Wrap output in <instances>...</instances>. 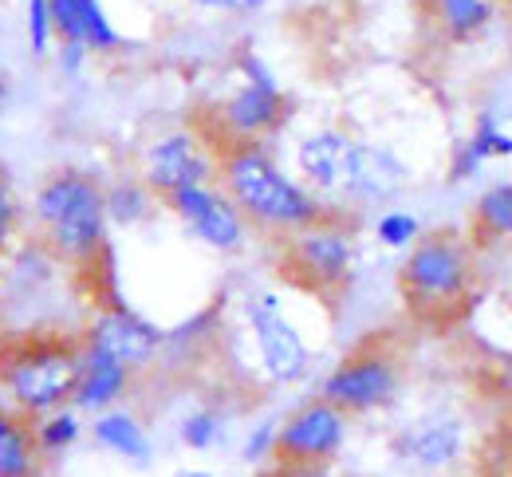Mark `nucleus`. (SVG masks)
Segmentation results:
<instances>
[{
	"mask_svg": "<svg viewBox=\"0 0 512 477\" xmlns=\"http://www.w3.org/2000/svg\"><path fill=\"white\" fill-rule=\"evenodd\" d=\"M32 430H36V446L44 458H60L67 450H75L83 442V410L75 407H60L52 414H40L32 418Z\"/></svg>",
	"mask_w": 512,
	"mask_h": 477,
	"instance_id": "obj_23",
	"label": "nucleus"
},
{
	"mask_svg": "<svg viewBox=\"0 0 512 477\" xmlns=\"http://www.w3.org/2000/svg\"><path fill=\"white\" fill-rule=\"evenodd\" d=\"M489 383H493V395L512 407V347L489 363Z\"/></svg>",
	"mask_w": 512,
	"mask_h": 477,
	"instance_id": "obj_31",
	"label": "nucleus"
},
{
	"mask_svg": "<svg viewBox=\"0 0 512 477\" xmlns=\"http://www.w3.org/2000/svg\"><path fill=\"white\" fill-rule=\"evenodd\" d=\"M24 44H28L32 60H48L56 52L52 0H24Z\"/></svg>",
	"mask_w": 512,
	"mask_h": 477,
	"instance_id": "obj_25",
	"label": "nucleus"
},
{
	"mask_svg": "<svg viewBox=\"0 0 512 477\" xmlns=\"http://www.w3.org/2000/svg\"><path fill=\"white\" fill-rule=\"evenodd\" d=\"M56 44L83 48L87 56H115L127 48V36L103 8V0H52Z\"/></svg>",
	"mask_w": 512,
	"mask_h": 477,
	"instance_id": "obj_15",
	"label": "nucleus"
},
{
	"mask_svg": "<svg viewBox=\"0 0 512 477\" xmlns=\"http://www.w3.org/2000/svg\"><path fill=\"white\" fill-rule=\"evenodd\" d=\"M229 426H233V418H229V410L217 407V403H197L193 410L182 414V422H178V442L193 450V454H213V450H221L225 442H229Z\"/></svg>",
	"mask_w": 512,
	"mask_h": 477,
	"instance_id": "obj_22",
	"label": "nucleus"
},
{
	"mask_svg": "<svg viewBox=\"0 0 512 477\" xmlns=\"http://www.w3.org/2000/svg\"><path fill=\"white\" fill-rule=\"evenodd\" d=\"M134 387V371L127 363H119L115 355L79 343V375H75V395L71 407L83 414H99V410L123 407V399Z\"/></svg>",
	"mask_w": 512,
	"mask_h": 477,
	"instance_id": "obj_16",
	"label": "nucleus"
},
{
	"mask_svg": "<svg viewBox=\"0 0 512 477\" xmlns=\"http://www.w3.org/2000/svg\"><path fill=\"white\" fill-rule=\"evenodd\" d=\"M241 332L249 340V355L268 387H296L312 375L316 347L304 336V328L288 316L284 296L276 288H253L237 308Z\"/></svg>",
	"mask_w": 512,
	"mask_h": 477,
	"instance_id": "obj_7",
	"label": "nucleus"
},
{
	"mask_svg": "<svg viewBox=\"0 0 512 477\" xmlns=\"http://www.w3.org/2000/svg\"><path fill=\"white\" fill-rule=\"evenodd\" d=\"M481 158L461 142L457 150H453V158H449V186H461V182H469V178H477L481 174Z\"/></svg>",
	"mask_w": 512,
	"mask_h": 477,
	"instance_id": "obj_30",
	"label": "nucleus"
},
{
	"mask_svg": "<svg viewBox=\"0 0 512 477\" xmlns=\"http://www.w3.org/2000/svg\"><path fill=\"white\" fill-rule=\"evenodd\" d=\"M438 32L446 36L449 44H473L489 32L497 4L493 0H430Z\"/></svg>",
	"mask_w": 512,
	"mask_h": 477,
	"instance_id": "obj_19",
	"label": "nucleus"
},
{
	"mask_svg": "<svg viewBox=\"0 0 512 477\" xmlns=\"http://www.w3.org/2000/svg\"><path fill=\"white\" fill-rule=\"evenodd\" d=\"M296 178L327 205L371 209L398 198L410 182L406 158L375 138H363L347 127L323 123L296 142Z\"/></svg>",
	"mask_w": 512,
	"mask_h": 477,
	"instance_id": "obj_1",
	"label": "nucleus"
},
{
	"mask_svg": "<svg viewBox=\"0 0 512 477\" xmlns=\"http://www.w3.org/2000/svg\"><path fill=\"white\" fill-rule=\"evenodd\" d=\"M217 182L237 202L245 221L264 237H292L331 213L272 150L268 142H229L217 150Z\"/></svg>",
	"mask_w": 512,
	"mask_h": 477,
	"instance_id": "obj_2",
	"label": "nucleus"
},
{
	"mask_svg": "<svg viewBox=\"0 0 512 477\" xmlns=\"http://www.w3.org/2000/svg\"><path fill=\"white\" fill-rule=\"evenodd\" d=\"M138 174L166 202L170 194H178L186 186L217 182V146L205 131L174 127L142 150V170Z\"/></svg>",
	"mask_w": 512,
	"mask_h": 477,
	"instance_id": "obj_12",
	"label": "nucleus"
},
{
	"mask_svg": "<svg viewBox=\"0 0 512 477\" xmlns=\"http://www.w3.org/2000/svg\"><path fill=\"white\" fill-rule=\"evenodd\" d=\"M505 458H509V477H512V418L509 426H505Z\"/></svg>",
	"mask_w": 512,
	"mask_h": 477,
	"instance_id": "obj_35",
	"label": "nucleus"
},
{
	"mask_svg": "<svg viewBox=\"0 0 512 477\" xmlns=\"http://www.w3.org/2000/svg\"><path fill=\"white\" fill-rule=\"evenodd\" d=\"M402 379H406V371H402V359L394 347L359 343L323 375L316 395H323L339 410H347L351 418H367V414H379L398 399Z\"/></svg>",
	"mask_w": 512,
	"mask_h": 477,
	"instance_id": "obj_9",
	"label": "nucleus"
},
{
	"mask_svg": "<svg viewBox=\"0 0 512 477\" xmlns=\"http://www.w3.org/2000/svg\"><path fill=\"white\" fill-rule=\"evenodd\" d=\"M79 375V336L67 332H28L8 336L0 347V391L8 407L24 418H40L71 407Z\"/></svg>",
	"mask_w": 512,
	"mask_h": 477,
	"instance_id": "obj_5",
	"label": "nucleus"
},
{
	"mask_svg": "<svg viewBox=\"0 0 512 477\" xmlns=\"http://www.w3.org/2000/svg\"><path fill=\"white\" fill-rule=\"evenodd\" d=\"M355 265H359V237L339 213H327L308 229L280 241V269L288 284L304 292H320V296L343 292L355 276Z\"/></svg>",
	"mask_w": 512,
	"mask_h": 477,
	"instance_id": "obj_8",
	"label": "nucleus"
},
{
	"mask_svg": "<svg viewBox=\"0 0 512 477\" xmlns=\"http://www.w3.org/2000/svg\"><path fill=\"white\" fill-rule=\"evenodd\" d=\"M276 430L280 422L276 418H260L245 430V442H241V458L249 466H264V462H276Z\"/></svg>",
	"mask_w": 512,
	"mask_h": 477,
	"instance_id": "obj_27",
	"label": "nucleus"
},
{
	"mask_svg": "<svg viewBox=\"0 0 512 477\" xmlns=\"http://www.w3.org/2000/svg\"><path fill=\"white\" fill-rule=\"evenodd\" d=\"M351 434V414L312 395L288 410L276 430V462L288 466H331Z\"/></svg>",
	"mask_w": 512,
	"mask_h": 477,
	"instance_id": "obj_10",
	"label": "nucleus"
},
{
	"mask_svg": "<svg viewBox=\"0 0 512 477\" xmlns=\"http://www.w3.org/2000/svg\"><path fill=\"white\" fill-rule=\"evenodd\" d=\"M509 12H512V0H509Z\"/></svg>",
	"mask_w": 512,
	"mask_h": 477,
	"instance_id": "obj_37",
	"label": "nucleus"
},
{
	"mask_svg": "<svg viewBox=\"0 0 512 477\" xmlns=\"http://www.w3.org/2000/svg\"><path fill=\"white\" fill-rule=\"evenodd\" d=\"M469 233L477 245H505L512 241V182L489 186L469 213Z\"/></svg>",
	"mask_w": 512,
	"mask_h": 477,
	"instance_id": "obj_21",
	"label": "nucleus"
},
{
	"mask_svg": "<svg viewBox=\"0 0 512 477\" xmlns=\"http://www.w3.org/2000/svg\"><path fill=\"white\" fill-rule=\"evenodd\" d=\"M465 146H469L481 162H489V158H512V135L501 127V119H497L493 111H481V115H477V123H473V131L465 138Z\"/></svg>",
	"mask_w": 512,
	"mask_h": 477,
	"instance_id": "obj_26",
	"label": "nucleus"
},
{
	"mask_svg": "<svg viewBox=\"0 0 512 477\" xmlns=\"http://www.w3.org/2000/svg\"><path fill=\"white\" fill-rule=\"evenodd\" d=\"M107 190V217L119 229H138L150 221V213L162 205V198L142 182V174H123L103 186Z\"/></svg>",
	"mask_w": 512,
	"mask_h": 477,
	"instance_id": "obj_20",
	"label": "nucleus"
},
{
	"mask_svg": "<svg viewBox=\"0 0 512 477\" xmlns=\"http://www.w3.org/2000/svg\"><path fill=\"white\" fill-rule=\"evenodd\" d=\"M422 237V217L410 213V209H398V205H386L375 217V241L390 249V253H406L414 241Z\"/></svg>",
	"mask_w": 512,
	"mask_h": 477,
	"instance_id": "obj_24",
	"label": "nucleus"
},
{
	"mask_svg": "<svg viewBox=\"0 0 512 477\" xmlns=\"http://www.w3.org/2000/svg\"><path fill=\"white\" fill-rule=\"evenodd\" d=\"M398 292L414 320L430 328L457 324L477 292V253L473 241L457 229L422 233L398 269Z\"/></svg>",
	"mask_w": 512,
	"mask_h": 477,
	"instance_id": "obj_4",
	"label": "nucleus"
},
{
	"mask_svg": "<svg viewBox=\"0 0 512 477\" xmlns=\"http://www.w3.org/2000/svg\"><path fill=\"white\" fill-rule=\"evenodd\" d=\"M20 225H24V209H20V198L8 182V174L0 170V261L20 241Z\"/></svg>",
	"mask_w": 512,
	"mask_h": 477,
	"instance_id": "obj_28",
	"label": "nucleus"
},
{
	"mask_svg": "<svg viewBox=\"0 0 512 477\" xmlns=\"http://www.w3.org/2000/svg\"><path fill=\"white\" fill-rule=\"evenodd\" d=\"M4 99H8V75L0 71V111H4Z\"/></svg>",
	"mask_w": 512,
	"mask_h": 477,
	"instance_id": "obj_36",
	"label": "nucleus"
},
{
	"mask_svg": "<svg viewBox=\"0 0 512 477\" xmlns=\"http://www.w3.org/2000/svg\"><path fill=\"white\" fill-rule=\"evenodd\" d=\"M79 343L115 355L119 363H127L130 371L138 375V371H150L154 363H162L166 328H158L154 320H146L142 312H134L127 304H103V308L83 324Z\"/></svg>",
	"mask_w": 512,
	"mask_h": 477,
	"instance_id": "obj_14",
	"label": "nucleus"
},
{
	"mask_svg": "<svg viewBox=\"0 0 512 477\" xmlns=\"http://www.w3.org/2000/svg\"><path fill=\"white\" fill-rule=\"evenodd\" d=\"M162 209H170L178 217V225L190 233L193 241H201L205 249L233 257L249 245L253 225L245 221V213L237 209V202L225 194L221 182H201V186H186L178 194H170Z\"/></svg>",
	"mask_w": 512,
	"mask_h": 477,
	"instance_id": "obj_13",
	"label": "nucleus"
},
{
	"mask_svg": "<svg viewBox=\"0 0 512 477\" xmlns=\"http://www.w3.org/2000/svg\"><path fill=\"white\" fill-rule=\"evenodd\" d=\"M233 75L237 83L217 99L213 127L205 131L217 150L229 142H268L292 119V99L260 52H241L233 60Z\"/></svg>",
	"mask_w": 512,
	"mask_h": 477,
	"instance_id": "obj_6",
	"label": "nucleus"
},
{
	"mask_svg": "<svg viewBox=\"0 0 512 477\" xmlns=\"http://www.w3.org/2000/svg\"><path fill=\"white\" fill-rule=\"evenodd\" d=\"M40 458L32 418L0 407V477H40Z\"/></svg>",
	"mask_w": 512,
	"mask_h": 477,
	"instance_id": "obj_18",
	"label": "nucleus"
},
{
	"mask_svg": "<svg viewBox=\"0 0 512 477\" xmlns=\"http://www.w3.org/2000/svg\"><path fill=\"white\" fill-rule=\"evenodd\" d=\"M469 450V422L453 407H430L390 434V458L418 474H446Z\"/></svg>",
	"mask_w": 512,
	"mask_h": 477,
	"instance_id": "obj_11",
	"label": "nucleus"
},
{
	"mask_svg": "<svg viewBox=\"0 0 512 477\" xmlns=\"http://www.w3.org/2000/svg\"><path fill=\"white\" fill-rule=\"evenodd\" d=\"M91 442L99 450H107L111 458L127 462V466H138L146 470L154 462V442H150V430L146 422L127 407H111L91 414Z\"/></svg>",
	"mask_w": 512,
	"mask_h": 477,
	"instance_id": "obj_17",
	"label": "nucleus"
},
{
	"mask_svg": "<svg viewBox=\"0 0 512 477\" xmlns=\"http://www.w3.org/2000/svg\"><path fill=\"white\" fill-rule=\"evenodd\" d=\"M193 12H205V16H256L268 0H178Z\"/></svg>",
	"mask_w": 512,
	"mask_h": 477,
	"instance_id": "obj_29",
	"label": "nucleus"
},
{
	"mask_svg": "<svg viewBox=\"0 0 512 477\" xmlns=\"http://www.w3.org/2000/svg\"><path fill=\"white\" fill-rule=\"evenodd\" d=\"M422 4H430V0H422Z\"/></svg>",
	"mask_w": 512,
	"mask_h": 477,
	"instance_id": "obj_38",
	"label": "nucleus"
},
{
	"mask_svg": "<svg viewBox=\"0 0 512 477\" xmlns=\"http://www.w3.org/2000/svg\"><path fill=\"white\" fill-rule=\"evenodd\" d=\"M174 477H217L213 470H197V466H186V470H178Z\"/></svg>",
	"mask_w": 512,
	"mask_h": 477,
	"instance_id": "obj_34",
	"label": "nucleus"
},
{
	"mask_svg": "<svg viewBox=\"0 0 512 477\" xmlns=\"http://www.w3.org/2000/svg\"><path fill=\"white\" fill-rule=\"evenodd\" d=\"M260 477H339L331 466H288V462H272Z\"/></svg>",
	"mask_w": 512,
	"mask_h": 477,
	"instance_id": "obj_32",
	"label": "nucleus"
},
{
	"mask_svg": "<svg viewBox=\"0 0 512 477\" xmlns=\"http://www.w3.org/2000/svg\"><path fill=\"white\" fill-rule=\"evenodd\" d=\"M52 56H56V64H60L64 75H79V71L87 68V60H91L83 48H71V44H56V52H52Z\"/></svg>",
	"mask_w": 512,
	"mask_h": 477,
	"instance_id": "obj_33",
	"label": "nucleus"
},
{
	"mask_svg": "<svg viewBox=\"0 0 512 477\" xmlns=\"http://www.w3.org/2000/svg\"><path fill=\"white\" fill-rule=\"evenodd\" d=\"M32 225L36 237L71 269H91L103 261L111 241L107 217V190L95 174L79 166L52 170L32 194Z\"/></svg>",
	"mask_w": 512,
	"mask_h": 477,
	"instance_id": "obj_3",
	"label": "nucleus"
}]
</instances>
